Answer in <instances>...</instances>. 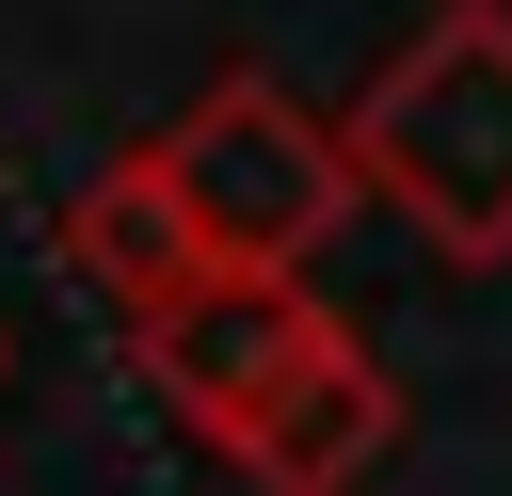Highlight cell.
<instances>
[{
  "label": "cell",
  "instance_id": "obj_4",
  "mask_svg": "<svg viewBox=\"0 0 512 496\" xmlns=\"http://www.w3.org/2000/svg\"><path fill=\"white\" fill-rule=\"evenodd\" d=\"M384 448H400V384H384V352H368V336H336V320H320L224 464H240L256 496H352V480H384Z\"/></svg>",
  "mask_w": 512,
  "mask_h": 496
},
{
  "label": "cell",
  "instance_id": "obj_5",
  "mask_svg": "<svg viewBox=\"0 0 512 496\" xmlns=\"http://www.w3.org/2000/svg\"><path fill=\"white\" fill-rule=\"evenodd\" d=\"M64 256H80V288H96L112 320H144V304H176V288L208 272V240H192V208H176L160 160L80 176V192H64Z\"/></svg>",
  "mask_w": 512,
  "mask_h": 496
},
{
  "label": "cell",
  "instance_id": "obj_3",
  "mask_svg": "<svg viewBox=\"0 0 512 496\" xmlns=\"http://www.w3.org/2000/svg\"><path fill=\"white\" fill-rule=\"evenodd\" d=\"M128 336H144V384L176 400V432L240 448L256 400L288 384V352L320 336V288H304V272H256V256H208V272H192L176 304H144Z\"/></svg>",
  "mask_w": 512,
  "mask_h": 496
},
{
  "label": "cell",
  "instance_id": "obj_1",
  "mask_svg": "<svg viewBox=\"0 0 512 496\" xmlns=\"http://www.w3.org/2000/svg\"><path fill=\"white\" fill-rule=\"evenodd\" d=\"M336 160L448 272H512V0H432L336 112Z\"/></svg>",
  "mask_w": 512,
  "mask_h": 496
},
{
  "label": "cell",
  "instance_id": "obj_2",
  "mask_svg": "<svg viewBox=\"0 0 512 496\" xmlns=\"http://www.w3.org/2000/svg\"><path fill=\"white\" fill-rule=\"evenodd\" d=\"M144 160L176 176L192 240H208V256H256V272H304V240L352 208L336 112H304V96H288V80H256V64H224V80L144 144Z\"/></svg>",
  "mask_w": 512,
  "mask_h": 496
}]
</instances>
